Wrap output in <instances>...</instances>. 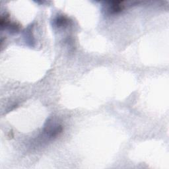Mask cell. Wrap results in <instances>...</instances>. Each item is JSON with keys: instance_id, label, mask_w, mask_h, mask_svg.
Wrapping results in <instances>:
<instances>
[{"instance_id": "cell-2", "label": "cell", "mask_w": 169, "mask_h": 169, "mask_svg": "<svg viewBox=\"0 0 169 169\" xmlns=\"http://www.w3.org/2000/svg\"><path fill=\"white\" fill-rule=\"evenodd\" d=\"M67 19L63 16H61V17H57V19L56 20V23L57 26H64L65 25L67 24Z\"/></svg>"}, {"instance_id": "cell-1", "label": "cell", "mask_w": 169, "mask_h": 169, "mask_svg": "<svg viewBox=\"0 0 169 169\" xmlns=\"http://www.w3.org/2000/svg\"><path fill=\"white\" fill-rule=\"evenodd\" d=\"M110 11L116 13L121 11L124 9L123 2H110Z\"/></svg>"}]
</instances>
